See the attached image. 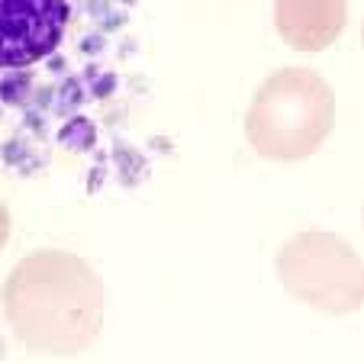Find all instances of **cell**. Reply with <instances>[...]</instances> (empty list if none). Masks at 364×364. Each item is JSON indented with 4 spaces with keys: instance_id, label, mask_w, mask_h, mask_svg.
<instances>
[{
    "instance_id": "1",
    "label": "cell",
    "mask_w": 364,
    "mask_h": 364,
    "mask_svg": "<svg viewBox=\"0 0 364 364\" xmlns=\"http://www.w3.org/2000/svg\"><path fill=\"white\" fill-rule=\"evenodd\" d=\"M4 313L29 351L77 355L103 326V281L77 255L42 248L10 271Z\"/></svg>"
},
{
    "instance_id": "2",
    "label": "cell",
    "mask_w": 364,
    "mask_h": 364,
    "mask_svg": "<svg viewBox=\"0 0 364 364\" xmlns=\"http://www.w3.org/2000/svg\"><path fill=\"white\" fill-rule=\"evenodd\" d=\"M336 123V94L309 68H281L258 87L245 117L252 149L271 161L309 159Z\"/></svg>"
},
{
    "instance_id": "3",
    "label": "cell",
    "mask_w": 364,
    "mask_h": 364,
    "mask_svg": "<svg viewBox=\"0 0 364 364\" xmlns=\"http://www.w3.org/2000/svg\"><path fill=\"white\" fill-rule=\"evenodd\" d=\"M277 277L290 296L323 309L355 313L364 303V271L358 252L332 232H303L277 255Z\"/></svg>"
},
{
    "instance_id": "4",
    "label": "cell",
    "mask_w": 364,
    "mask_h": 364,
    "mask_svg": "<svg viewBox=\"0 0 364 364\" xmlns=\"http://www.w3.org/2000/svg\"><path fill=\"white\" fill-rule=\"evenodd\" d=\"M84 0H0V68H26L62 46Z\"/></svg>"
},
{
    "instance_id": "5",
    "label": "cell",
    "mask_w": 364,
    "mask_h": 364,
    "mask_svg": "<svg viewBox=\"0 0 364 364\" xmlns=\"http://www.w3.org/2000/svg\"><path fill=\"white\" fill-rule=\"evenodd\" d=\"M348 20L345 0H277L274 26L296 52H323L342 36Z\"/></svg>"
},
{
    "instance_id": "6",
    "label": "cell",
    "mask_w": 364,
    "mask_h": 364,
    "mask_svg": "<svg viewBox=\"0 0 364 364\" xmlns=\"http://www.w3.org/2000/svg\"><path fill=\"white\" fill-rule=\"evenodd\" d=\"M7 239H10V213H7V206L0 203V252H4Z\"/></svg>"
}]
</instances>
